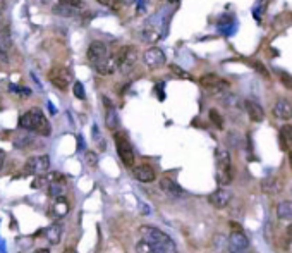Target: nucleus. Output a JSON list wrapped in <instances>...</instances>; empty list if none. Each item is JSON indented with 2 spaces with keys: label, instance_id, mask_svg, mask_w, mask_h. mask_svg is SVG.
<instances>
[{
  "label": "nucleus",
  "instance_id": "obj_1",
  "mask_svg": "<svg viewBox=\"0 0 292 253\" xmlns=\"http://www.w3.org/2000/svg\"><path fill=\"white\" fill-rule=\"evenodd\" d=\"M140 234L141 240L150 245L153 253H177V246L172 241V238L167 232L160 231L158 227L143 226L140 229Z\"/></svg>",
  "mask_w": 292,
  "mask_h": 253
},
{
  "label": "nucleus",
  "instance_id": "obj_2",
  "mask_svg": "<svg viewBox=\"0 0 292 253\" xmlns=\"http://www.w3.org/2000/svg\"><path fill=\"white\" fill-rule=\"evenodd\" d=\"M19 126L29 133H36L40 136H50L52 135V126L48 122L47 116L43 114L42 109L33 107L29 109L19 117Z\"/></svg>",
  "mask_w": 292,
  "mask_h": 253
},
{
  "label": "nucleus",
  "instance_id": "obj_3",
  "mask_svg": "<svg viewBox=\"0 0 292 253\" xmlns=\"http://www.w3.org/2000/svg\"><path fill=\"white\" fill-rule=\"evenodd\" d=\"M215 164H217V183L220 186H229L234 177L232 172V158L229 150L219 147L215 150Z\"/></svg>",
  "mask_w": 292,
  "mask_h": 253
},
{
  "label": "nucleus",
  "instance_id": "obj_4",
  "mask_svg": "<svg viewBox=\"0 0 292 253\" xmlns=\"http://www.w3.org/2000/svg\"><path fill=\"white\" fill-rule=\"evenodd\" d=\"M200 84L203 90L213 97H224L225 93H229V88H230V84L227 79L217 76V74H211V73L203 74L200 78Z\"/></svg>",
  "mask_w": 292,
  "mask_h": 253
},
{
  "label": "nucleus",
  "instance_id": "obj_5",
  "mask_svg": "<svg viewBox=\"0 0 292 253\" xmlns=\"http://www.w3.org/2000/svg\"><path fill=\"white\" fill-rule=\"evenodd\" d=\"M113 141H115L119 158L122 160L124 166L129 169L134 167V162H136L134 150H132V145H131V141L127 140V136L124 135V133H115V135H113Z\"/></svg>",
  "mask_w": 292,
  "mask_h": 253
},
{
  "label": "nucleus",
  "instance_id": "obj_6",
  "mask_svg": "<svg viewBox=\"0 0 292 253\" xmlns=\"http://www.w3.org/2000/svg\"><path fill=\"white\" fill-rule=\"evenodd\" d=\"M115 59H117L119 71H121L122 74H129L138 62V50L132 45L122 47L121 50L115 53Z\"/></svg>",
  "mask_w": 292,
  "mask_h": 253
},
{
  "label": "nucleus",
  "instance_id": "obj_7",
  "mask_svg": "<svg viewBox=\"0 0 292 253\" xmlns=\"http://www.w3.org/2000/svg\"><path fill=\"white\" fill-rule=\"evenodd\" d=\"M48 79H50V83L57 88V90L67 92L69 84H71V79H72V73L64 66H55L50 69V73H48Z\"/></svg>",
  "mask_w": 292,
  "mask_h": 253
},
{
  "label": "nucleus",
  "instance_id": "obj_8",
  "mask_svg": "<svg viewBox=\"0 0 292 253\" xmlns=\"http://www.w3.org/2000/svg\"><path fill=\"white\" fill-rule=\"evenodd\" d=\"M50 169V157L48 155H36L29 157L26 164H24V172L31 176H43Z\"/></svg>",
  "mask_w": 292,
  "mask_h": 253
},
{
  "label": "nucleus",
  "instance_id": "obj_9",
  "mask_svg": "<svg viewBox=\"0 0 292 253\" xmlns=\"http://www.w3.org/2000/svg\"><path fill=\"white\" fill-rule=\"evenodd\" d=\"M108 56H110V52H108V47L103 42H100V40H95V42H91L90 47H88V52H86L88 61L91 62L93 67H95L96 64H100L102 61H105Z\"/></svg>",
  "mask_w": 292,
  "mask_h": 253
},
{
  "label": "nucleus",
  "instance_id": "obj_10",
  "mask_svg": "<svg viewBox=\"0 0 292 253\" xmlns=\"http://www.w3.org/2000/svg\"><path fill=\"white\" fill-rule=\"evenodd\" d=\"M143 61L150 69H158L162 66H165L167 64V56L165 52L162 50V48L158 47H151L148 48V50L143 53Z\"/></svg>",
  "mask_w": 292,
  "mask_h": 253
},
{
  "label": "nucleus",
  "instance_id": "obj_11",
  "mask_svg": "<svg viewBox=\"0 0 292 253\" xmlns=\"http://www.w3.org/2000/svg\"><path fill=\"white\" fill-rule=\"evenodd\" d=\"M232 200V193L229 190H225L224 186L215 190L211 195H208V203L215 208H225Z\"/></svg>",
  "mask_w": 292,
  "mask_h": 253
},
{
  "label": "nucleus",
  "instance_id": "obj_12",
  "mask_svg": "<svg viewBox=\"0 0 292 253\" xmlns=\"http://www.w3.org/2000/svg\"><path fill=\"white\" fill-rule=\"evenodd\" d=\"M132 176L140 183H153L157 179V172L150 164H140L132 167Z\"/></svg>",
  "mask_w": 292,
  "mask_h": 253
},
{
  "label": "nucleus",
  "instance_id": "obj_13",
  "mask_svg": "<svg viewBox=\"0 0 292 253\" xmlns=\"http://www.w3.org/2000/svg\"><path fill=\"white\" fill-rule=\"evenodd\" d=\"M274 116L280 121H290L292 119V103L287 98H279L274 105Z\"/></svg>",
  "mask_w": 292,
  "mask_h": 253
},
{
  "label": "nucleus",
  "instance_id": "obj_14",
  "mask_svg": "<svg viewBox=\"0 0 292 253\" xmlns=\"http://www.w3.org/2000/svg\"><path fill=\"white\" fill-rule=\"evenodd\" d=\"M244 109H246L247 116H249V119L253 122H261L265 119V111H263V107H261L258 102L246 100L244 102Z\"/></svg>",
  "mask_w": 292,
  "mask_h": 253
},
{
  "label": "nucleus",
  "instance_id": "obj_15",
  "mask_svg": "<svg viewBox=\"0 0 292 253\" xmlns=\"http://www.w3.org/2000/svg\"><path fill=\"white\" fill-rule=\"evenodd\" d=\"M261 191L265 193V195H279L282 191V183L277 179L275 176H266L263 177V181H261Z\"/></svg>",
  "mask_w": 292,
  "mask_h": 253
},
{
  "label": "nucleus",
  "instance_id": "obj_16",
  "mask_svg": "<svg viewBox=\"0 0 292 253\" xmlns=\"http://www.w3.org/2000/svg\"><path fill=\"white\" fill-rule=\"evenodd\" d=\"M95 71L98 74H102V76H110V74H113L117 71V59H115V56H108L105 61L96 64Z\"/></svg>",
  "mask_w": 292,
  "mask_h": 253
},
{
  "label": "nucleus",
  "instance_id": "obj_17",
  "mask_svg": "<svg viewBox=\"0 0 292 253\" xmlns=\"http://www.w3.org/2000/svg\"><path fill=\"white\" fill-rule=\"evenodd\" d=\"M103 102H105V121H107V128L108 130H115L119 126V117H117V111L113 109V105L110 103L107 97H103Z\"/></svg>",
  "mask_w": 292,
  "mask_h": 253
},
{
  "label": "nucleus",
  "instance_id": "obj_18",
  "mask_svg": "<svg viewBox=\"0 0 292 253\" xmlns=\"http://www.w3.org/2000/svg\"><path fill=\"white\" fill-rule=\"evenodd\" d=\"M277 219L292 222V200H284L277 205Z\"/></svg>",
  "mask_w": 292,
  "mask_h": 253
},
{
  "label": "nucleus",
  "instance_id": "obj_19",
  "mask_svg": "<svg viewBox=\"0 0 292 253\" xmlns=\"http://www.w3.org/2000/svg\"><path fill=\"white\" fill-rule=\"evenodd\" d=\"M160 188L165 193H169V195L172 196H181V195H184V190L177 185L176 181H172L170 177H163V179L160 181Z\"/></svg>",
  "mask_w": 292,
  "mask_h": 253
},
{
  "label": "nucleus",
  "instance_id": "obj_20",
  "mask_svg": "<svg viewBox=\"0 0 292 253\" xmlns=\"http://www.w3.org/2000/svg\"><path fill=\"white\" fill-rule=\"evenodd\" d=\"M279 136H280V147H282V150L289 152V148H292V126H289V124L282 126Z\"/></svg>",
  "mask_w": 292,
  "mask_h": 253
},
{
  "label": "nucleus",
  "instance_id": "obj_21",
  "mask_svg": "<svg viewBox=\"0 0 292 253\" xmlns=\"http://www.w3.org/2000/svg\"><path fill=\"white\" fill-rule=\"evenodd\" d=\"M45 238L52 243V245H59L62 240V226L61 224H52L50 227H47Z\"/></svg>",
  "mask_w": 292,
  "mask_h": 253
},
{
  "label": "nucleus",
  "instance_id": "obj_22",
  "mask_svg": "<svg viewBox=\"0 0 292 253\" xmlns=\"http://www.w3.org/2000/svg\"><path fill=\"white\" fill-rule=\"evenodd\" d=\"M48 195L52 198H61L66 195V186H64V183H62V176L57 177V179H53L50 185H48Z\"/></svg>",
  "mask_w": 292,
  "mask_h": 253
},
{
  "label": "nucleus",
  "instance_id": "obj_23",
  "mask_svg": "<svg viewBox=\"0 0 292 253\" xmlns=\"http://www.w3.org/2000/svg\"><path fill=\"white\" fill-rule=\"evenodd\" d=\"M52 11H53V14H57V16H62V17H76L77 14H79L77 9L62 6V4H57V6L52 9Z\"/></svg>",
  "mask_w": 292,
  "mask_h": 253
},
{
  "label": "nucleus",
  "instance_id": "obj_24",
  "mask_svg": "<svg viewBox=\"0 0 292 253\" xmlns=\"http://www.w3.org/2000/svg\"><path fill=\"white\" fill-rule=\"evenodd\" d=\"M53 210H55V217H62L67 214L69 210V205L66 202V198L61 196V198H55V205H53Z\"/></svg>",
  "mask_w": 292,
  "mask_h": 253
},
{
  "label": "nucleus",
  "instance_id": "obj_25",
  "mask_svg": "<svg viewBox=\"0 0 292 253\" xmlns=\"http://www.w3.org/2000/svg\"><path fill=\"white\" fill-rule=\"evenodd\" d=\"M59 4L72 9H77V11H83L86 7V0H59Z\"/></svg>",
  "mask_w": 292,
  "mask_h": 253
},
{
  "label": "nucleus",
  "instance_id": "obj_26",
  "mask_svg": "<svg viewBox=\"0 0 292 253\" xmlns=\"http://www.w3.org/2000/svg\"><path fill=\"white\" fill-rule=\"evenodd\" d=\"M208 116H210V121L215 124L217 128H219V130H222V128H224V117L220 116V112L217 111V109H211L210 111V114H208Z\"/></svg>",
  "mask_w": 292,
  "mask_h": 253
},
{
  "label": "nucleus",
  "instance_id": "obj_27",
  "mask_svg": "<svg viewBox=\"0 0 292 253\" xmlns=\"http://www.w3.org/2000/svg\"><path fill=\"white\" fill-rule=\"evenodd\" d=\"M170 71L176 74V76H179V78H184V79H191V74L187 73V71H184V69L182 67H179V66H176V64H170Z\"/></svg>",
  "mask_w": 292,
  "mask_h": 253
},
{
  "label": "nucleus",
  "instance_id": "obj_28",
  "mask_svg": "<svg viewBox=\"0 0 292 253\" xmlns=\"http://www.w3.org/2000/svg\"><path fill=\"white\" fill-rule=\"evenodd\" d=\"M72 93L74 95H76L79 100H85V88H83V83H79V81H76L74 83V86H72Z\"/></svg>",
  "mask_w": 292,
  "mask_h": 253
},
{
  "label": "nucleus",
  "instance_id": "obj_29",
  "mask_svg": "<svg viewBox=\"0 0 292 253\" xmlns=\"http://www.w3.org/2000/svg\"><path fill=\"white\" fill-rule=\"evenodd\" d=\"M0 62H6V64L9 62V52L2 38H0Z\"/></svg>",
  "mask_w": 292,
  "mask_h": 253
},
{
  "label": "nucleus",
  "instance_id": "obj_30",
  "mask_svg": "<svg viewBox=\"0 0 292 253\" xmlns=\"http://www.w3.org/2000/svg\"><path fill=\"white\" fill-rule=\"evenodd\" d=\"M136 251H138V253H153V250L150 248V245H148L146 241H143V240L138 241V245H136Z\"/></svg>",
  "mask_w": 292,
  "mask_h": 253
},
{
  "label": "nucleus",
  "instance_id": "obj_31",
  "mask_svg": "<svg viewBox=\"0 0 292 253\" xmlns=\"http://www.w3.org/2000/svg\"><path fill=\"white\" fill-rule=\"evenodd\" d=\"M11 92L12 93H19V95H23V97H29L31 95V90H28V88H21V86H14V84H11Z\"/></svg>",
  "mask_w": 292,
  "mask_h": 253
},
{
  "label": "nucleus",
  "instance_id": "obj_32",
  "mask_svg": "<svg viewBox=\"0 0 292 253\" xmlns=\"http://www.w3.org/2000/svg\"><path fill=\"white\" fill-rule=\"evenodd\" d=\"M86 162H88V166L90 167H95L96 164H98V158H96V153L95 152H86Z\"/></svg>",
  "mask_w": 292,
  "mask_h": 253
},
{
  "label": "nucleus",
  "instance_id": "obj_33",
  "mask_svg": "<svg viewBox=\"0 0 292 253\" xmlns=\"http://www.w3.org/2000/svg\"><path fill=\"white\" fill-rule=\"evenodd\" d=\"M253 66H255V69H256V71H258V73H261V74H263V76H265V78H268V71H266V69L263 67V64H261V62H258V61H256V62L253 64Z\"/></svg>",
  "mask_w": 292,
  "mask_h": 253
},
{
  "label": "nucleus",
  "instance_id": "obj_34",
  "mask_svg": "<svg viewBox=\"0 0 292 253\" xmlns=\"http://www.w3.org/2000/svg\"><path fill=\"white\" fill-rule=\"evenodd\" d=\"M280 79H282V83H284L285 86H289L290 90H292V78L289 76V74H282Z\"/></svg>",
  "mask_w": 292,
  "mask_h": 253
},
{
  "label": "nucleus",
  "instance_id": "obj_35",
  "mask_svg": "<svg viewBox=\"0 0 292 253\" xmlns=\"http://www.w3.org/2000/svg\"><path fill=\"white\" fill-rule=\"evenodd\" d=\"M96 2L98 4H102V6H115V9H119L117 6H119V2H117V0H96Z\"/></svg>",
  "mask_w": 292,
  "mask_h": 253
},
{
  "label": "nucleus",
  "instance_id": "obj_36",
  "mask_svg": "<svg viewBox=\"0 0 292 253\" xmlns=\"http://www.w3.org/2000/svg\"><path fill=\"white\" fill-rule=\"evenodd\" d=\"M4 162H6V152L0 150V171L4 169Z\"/></svg>",
  "mask_w": 292,
  "mask_h": 253
},
{
  "label": "nucleus",
  "instance_id": "obj_37",
  "mask_svg": "<svg viewBox=\"0 0 292 253\" xmlns=\"http://www.w3.org/2000/svg\"><path fill=\"white\" fill-rule=\"evenodd\" d=\"M33 253H50L48 248H38V250H34Z\"/></svg>",
  "mask_w": 292,
  "mask_h": 253
},
{
  "label": "nucleus",
  "instance_id": "obj_38",
  "mask_svg": "<svg viewBox=\"0 0 292 253\" xmlns=\"http://www.w3.org/2000/svg\"><path fill=\"white\" fill-rule=\"evenodd\" d=\"M289 164H290V169H292V148H289Z\"/></svg>",
  "mask_w": 292,
  "mask_h": 253
},
{
  "label": "nucleus",
  "instance_id": "obj_39",
  "mask_svg": "<svg viewBox=\"0 0 292 253\" xmlns=\"http://www.w3.org/2000/svg\"><path fill=\"white\" fill-rule=\"evenodd\" d=\"M287 231H289V234L292 236V222H290V226H289V229H287Z\"/></svg>",
  "mask_w": 292,
  "mask_h": 253
}]
</instances>
